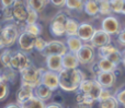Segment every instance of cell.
Instances as JSON below:
<instances>
[{"instance_id":"7dc6e473","label":"cell","mask_w":125,"mask_h":108,"mask_svg":"<svg viewBox=\"0 0 125 108\" xmlns=\"http://www.w3.org/2000/svg\"><path fill=\"white\" fill-rule=\"evenodd\" d=\"M43 2L45 4H47V3H50V2H51V0H43Z\"/></svg>"},{"instance_id":"277c9868","label":"cell","mask_w":125,"mask_h":108,"mask_svg":"<svg viewBox=\"0 0 125 108\" xmlns=\"http://www.w3.org/2000/svg\"><path fill=\"white\" fill-rule=\"evenodd\" d=\"M102 86L97 82V80H83L81 82L79 86V90L77 92H80V93L84 94V95L89 96L92 100H99L100 95H101V92H102Z\"/></svg>"},{"instance_id":"ba28073f","label":"cell","mask_w":125,"mask_h":108,"mask_svg":"<svg viewBox=\"0 0 125 108\" xmlns=\"http://www.w3.org/2000/svg\"><path fill=\"white\" fill-rule=\"evenodd\" d=\"M67 52H68V48H67L66 43H64L62 41H50L47 42L45 49L41 54L46 58L47 56H53V55L64 56Z\"/></svg>"},{"instance_id":"681fc988","label":"cell","mask_w":125,"mask_h":108,"mask_svg":"<svg viewBox=\"0 0 125 108\" xmlns=\"http://www.w3.org/2000/svg\"><path fill=\"white\" fill-rule=\"evenodd\" d=\"M2 27H3V26H1V24H0V34H1V32H2Z\"/></svg>"},{"instance_id":"f6af8a7d","label":"cell","mask_w":125,"mask_h":108,"mask_svg":"<svg viewBox=\"0 0 125 108\" xmlns=\"http://www.w3.org/2000/svg\"><path fill=\"white\" fill-rule=\"evenodd\" d=\"M122 65L125 68V49L122 51Z\"/></svg>"},{"instance_id":"2e32d148","label":"cell","mask_w":125,"mask_h":108,"mask_svg":"<svg viewBox=\"0 0 125 108\" xmlns=\"http://www.w3.org/2000/svg\"><path fill=\"white\" fill-rule=\"evenodd\" d=\"M95 32H97V30L94 28V26H93L92 24L83 22V23H80L77 36L79 37L84 44H87V43L90 44L91 39H92V37H93V35H94Z\"/></svg>"},{"instance_id":"83f0119b","label":"cell","mask_w":125,"mask_h":108,"mask_svg":"<svg viewBox=\"0 0 125 108\" xmlns=\"http://www.w3.org/2000/svg\"><path fill=\"white\" fill-rule=\"evenodd\" d=\"M23 31L29 34H32L36 37H40V35L42 34L43 32V28H42V25L39 23H35V24H28V25H24Z\"/></svg>"},{"instance_id":"5b68a950","label":"cell","mask_w":125,"mask_h":108,"mask_svg":"<svg viewBox=\"0 0 125 108\" xmlns=\"http://www.w3.org/2000/svg\"><path fill=\"white\" fill-rule=\"evenodd\" d=\"M31 65H32V61L26 52L22 50H17L13 52L12 60H11V69H13L15 72L23 71Z\"/></svg>"},{"instance_id":"6da1fadb","label":"cell","mask_w":125,"mask_h":108,"mask_svg":"<svg viewBox=\"0 0 125 108\" xmlns=\"http://www.w3.org/2000/svg\"><path fill=\"white\" fill-rule=\"evenodd\" d=\"M83 80H86V74L81 70L64 69L59 73V89L65 92L78 91Z\"/></svg>"},{"instance_id":"7c38bea8","label":"cell","mask_w":125,"mask_h":108,"mask_svg":"<svg viewBox=\"0 0 125 108\" xmlns=\"http://www.w3.org/2000/svg\"><path fill=\"white\" fill-rule=\"evenodd\" d=\"M77 57L79 60L80 65H90L93 62L95 57V52H94V48L90 45V44H84L82 46V48L77 52Z\"/></svg>"},{"instance_id":"603a6c76","label":"cell","mask_w":125,"mask_h":108,"mask_svg":"<svg viewBox=\"0 0 125 108\" xmlns=\"http://www.w3.org/2000/svg\"><path fill=\"white\" fill-rule=\"evenodd\" d=\"M80 23H78V21H76L75 19L68 17L65 24L66 27V36L70 37V36H77L78 35V30H79Z\"/></svg>"},{"instance_id":"8d00e7d4","label":"cell","mask_w":125,"mask_h":108,"mask_svg":"<svg viewBox=\"0 0 125 108\" xmlns=\"http://www.w3.org/2000/svg\"><path fill=\"white\" fill-rule=\"evenodd\" d=\"M46 45H47V42H46L45 39L42 38V37H37V39H36V44H35V49H36L37 51L42 52L44 49H45Z\"/></svg>"},{"instance_id":"ee69618b","label":"cell","mask_w":125,"mask_h":108,"mask_svg":"<svg viewBox=\"0 0 125 108\" xmlns=\"http://www.w3.org/2000/svg\"><path fill=\"white\" fill-rule=\"evenodd\" d=\"M4 108H21L20 105L18 103H11V104H8Z\"/></svg>"},{"instance_id":"1f68e13d","label":"cell","mask_w":125,"mask_h":108,"mask_svg":"<svg viewBox=\"0 0 125 108\" xmlns=\"http://www.w3.org/2000/svg\"><path fill=\"white\" fill-rule=\"evenodd\" d=\"M3 71V75H4V79H6L7 83H13L17 78V72L14 71L13 69L11 68H3L2 69Z\"/></svg>"},{"instance_id":"52a82bcc","label":"cell","mask_w":125,"mask_h":108,"mask_svg":"<svg viewBox=\"0 0 125 108\" xmlns=\"http://www.w3.org/2000/svg\"><path fill=\"white\" fill-rule=\"evenodd\" d=\"M98 55H99L100 58L109 59L116 66H119V63L122 62V52L115 46L111 45V44L108 46L99 48L98 49Z\"/></svg>"},{"instance_id":"5bb4252c","label":"cell","mask_w":125,"mask_h":108,"mask_svg":"<svg viewBox=\"0 0 125 108\" xmlns=\"http://www.w3.org/2000/svg\"><path fill=\"white\" fill-rule=\"evenodd\" d=\"M111 44V35L108 34L106 32H104L103 30H97V32L94 33L92 39L90 42V45L93 48H101L104 46H108Z\"/></svg>"},{"instance_id":"f35d334b","label":"cell","mask_w":125,"mask_h":108,"mask_svg":"<svg viewBox=\"0 0 125 108\" xmlns=\"http://www.w3.org/2000/svg\"><path fill=\"white\" fill-rule=\"evenodd\" d=\"M117 43L122 46H125V27H123L117 34Z\"/></svg>"},{"instance_id":"7402d4cb","label":"cell","mask_w":125,"mask_h":108,"mask_svg":"<svg viewBox=\"0 0 125 108\" xmlns=\"http://www.w3.org/2000/svg\"><path fill=\"white\" fill-rule=\"evenodd\" d=\"M117 66L110 61L109 59L100 58L99 61L97 62V72H114L116 70Z\"/></svg>"},{"instance_id":"484cf974","label":"cell","mask_w":125,"mask_h":108,"mask_svg":"<svg viewBox=\"0 0 125 108\" xmlns=\"http://www.w3.org/2000/svg\"><path fill=\"white\" fill-rule=\"evenodd\" d=\"M13 52L10 48H6L0 54V62L3 66V68H11V60H12Z\"/></svg>"},{"instance_id":"e0dca14e","label":"cell","mask_w":125,"mask_h":108,"mask_svg":"<svg viewBox=\"0 0 125 108\" xmlns=\"http://www.w3.org/2000/svg\"><path fill=\"white\" fill-rule=\"evenodd\" d=\"M45 62H46V68L50 71L61 73L64 70V67H62V56H58V55L47 56Z\"/></svg>"},{"instance_id":"d6a6232c","label":"cell","mask_w":125,"mask_h":108,"mask_svg":"<svg viewBox=\"0 0 125 108\" xmlns=\"http://www.w3.org/2000/svg\"><path fill=\"white\" fill-rule=\"evenodd\" d=\"M1 20L4 22L13 21V14H12V8H2L1 13H0Z\"/></svg>"},{"instance_id":"9a60e30c","label":"cell","mask_w":125,"mask_h":108,"mask_svg":"<svg viewBox=\"0 0 125 108\" xmlns=\"http://www.w3.org/2000/svg\"><path fill=\"white\" fill-rule=\"evenodd\" d=\"M95 80L102 86V89H111L116 82V75L114 72H97Z\"/></svg>"},{"instance_id":"cb8c5ba5","label":"cell","mask_w":125,"mask_h":108,"mask_svg":"<svg viewBox=\"0 0 125 108\" xmlns=\"http://www.w3.org/2000/svg\"><path fill=\"white\" fill-rule=\"evenodd\" d=\"M83 11L90 17H95L99 14V4L98 0H84Z\"/></svg>"},{"instance_id":"ab89813d","label":"cell","mask_w":125,"mask_h":108,"mask_svg":"<svg viewBox=\"0 0 125 108\" xmlns=\"http://www.w3.org/2000/svg\"><path fill=\"white\" fill-rule=\"evenodd\" d=\"M111 96H113V95L111 94L110 90H108V89H103V90H102V92H101V95H100V98H99V100H98V102L104 100H106V98L111 97Z\"/></svg>"},{"instance_id":"f546056e","label":"cell","mask_w":125,"mask_h":108,"mask_svg":"<svg viewBox=\"0 0 125 108\" xmlns=\"http://www.w3.org/2000/svg\"><path fill=\"white\" fill-rule=\"evenodd\" d=\"M119 105L120 103L117 102L115 96H111V97L106 98V100L99 102L100 108H119Z\"/></svg>"},{"instance_id":"d4e9b609","label":"cell","mask_w":125,"mask_h":108,"mask_svg":"<svg viewBox=\"0 0 125 108\" xmlns=\"http://www.w3.org/2000/svg\"><path fill=\"white\" fill-rule=\"evenodd\" d=\"M20 107L21 108H46V104L45 102L39 100L35 96H33L32 98L28 100L26 102L20 104Z\"/></svg>"},{"instance_id":"3957f363","label":"cell","mask_w":125,"mask_h":108,"mask_svg":"<svg viewBox=\"0 0 125 108\" xmlns=\"http://www.w3.org/2000/svg\"><path fill=\"white\" fill-rule=\"evenodd\" d=\"M21 33L19 32L18 25L15 23H6L2 27V32L0 34L2 42H3L6 48H10L18 43V39Z\"/></svg>"},{"instance_id":"d590c367","label":"cell","mask_w":125,"mask_h":108,"mask_svg":"<svg viewBox=\"0 0 125 108\" xmlns=\"http://www.w3.org/2000/svg\"><path fill=\"white\" fill-rule=\"evenodd\" d=\"M9 95V83H0V102L4 100Z\"/></svg>"},{"instance_id":"f1b7e54d","label":"cell","mask_w":125,"mask_h":108,"mask_svg":"<svg viewBox=\"0 0 125 108\" xmlns=\"http://www.w3.org/2000/svg\"><path fill=\"white\" fill-rule=\"evenodd\" d=\"M98 4H99V14L110 17L112 12L110 0H98Z\"/></svg>"},{"instance_id":"4316f807","label":"cell","mask_w":125,"mask_h":108,"mask_svg":"<svg viewBox=\"0 0 125 108\" xmlns=\"http://www.w3.org/2000/svg\"><path fill=\"white\" fill-rule=\"evenodd\" d=\"M65 7L69 10L81 12V11H83L84 8V0H66V6Z\"/></svg>"},{"instance_id":"60d3db41","label":"cell","mask_w":125,"mask_h":108,"mask_svg":"<svg viewBox=\"0 0 125 108\" xmlns=\"http://www.w3.org/2000/svg\"><path fill=\"white\" fill-rule=\"evenodd\" d=\"M0 1H1L2 8H12L17 0H0Z\"/></svg>"},{"instance_id":"30bf717a","label":"cell","mask_w":125,"mask_h":108,"mask_svg":"<svg viewBox=\"0 0 125 108\" xmlns=\"http://www.w3.org/2000/svg\"><path fill=\"white\" fill-rule=\"evenodd\" d=\"M36 39H37L36 36L22 31L19 39H18V46H19L20 50H22V51L30 52L31 50H33V48H35Z\"/></svg>"},{"instance_id":"4fadbf2b","label":"cell","mask_w":125,"mask_h":108,"mask_svg":"<svg viewBox=\"0 0 125 108\" xmlns=\"http://www.w3.org/2000/svg\"><path fill=\"white\" fill-rule=\"evenodd\" d=\"M101 27L108 34L115 35V34H119L120 31H121V24H120L119 20L116 17L110 15V17H106L102 20Z\"/></svg>"},{"instance_id":"836d02e7","label":"cell","mask_w":125,"mask_h":108,"mask_svg":"<svg viewBox=\"0 0 125 108\" xmlns=\"http://www.w3.org/2000/svg\"><path fill=\"white\" fill-rule=\"evenodd\" d=\"M124 1H125V0H110L112 12L122 13V10H123V6H124Z\"/></svg>"},{"instance_id":"ac0fdd59","label":"cell","mask_w":125,"mask_h":108,"mask_svg":"<svg viewBox=\"0 0 125 108\" xmlns=\"http://www.w3.org/2000/svg\"><path fill=\"white\" fill-rule=\"evenodd\" d=\"M79 66L80 62L78 60V57L76 54L68 51L67 54H65L62 56V67H64V69L73 70V69H78Z\"/></svg>"},{"instance_id":"7a4b0ae2","label":"cell","mask_w":125,"mask_h":108,"mask_svg":"<svg viewBox=\"0 0 125 108\" xmlns=\"http://www.w3.org/2000/svg\"><path fill=\"white\" fill-rule=\"evenodd\" d=\"M43 68H36L34 65H31L23 71L20 72L21 74V85H26L32 89H35L41 84L42 74H43Z\"/></svg>"},{"instance_id":"8fae6325","label":"cell","mask_w":125,"mask_h":108,"mask_svg":"<svg viewBox=\"0 0 125 108\" xmlns=\"http://www.w3.org/2000/svg\"><path fill=\"white\" fill-rule=\"evenodd\" d=\"M41 83L47 86L48 89H51L53 92L56 91L59 89V73L44 69Z\"/></svg>"},{"instance_id":"44dd1931","label":"cell","mask_w":125,"mask_h":108,"mask_svg":"<svg viewBox=\"0 0 125 108\" xmlns=\"http://www.w3.org/2000/svg\"><path fill=\"white\" fill-rule=\"evenodd\" d=\"M52 95H53L52 90L48 89L47 86H45V85L42 84V83L34 89V96L37 97L39 100H43V102H46V100H51Z\"/></svg>"},{"instance_id":"8992f818","label":"cell","mask_w":125,"mask_h":108,"mask_svg":"<svg viewBox=\"0 0 125 108\" xmlns=\"http://www.w3.org/2000/svg\"><path fill=\"white\" fill-rule=\"evenodd\" d=\"M67 15L62 12H58L54 17L52 19L50 24V31L51 34L54 35L56 37L59 36H64L66 35V27H65V24L67 21Z\"/></svg>"},{"instance_id":"7bdbcfd3","label":"cell","mask_w":125,"mask_h":108,"mask_svg":"<svg viewBox=\"0 0 125 108\" xmlns=\"http://www.w3.org/2000/svg\"><path fill=\"white\" fill-rule=\"evenodd\" d=\"M46 108H64V107L59 103H51V104L46 105Z\"/></svg>"},{"instance_id":"bcb514c9","label":"cell","mask_w":125,"mask_h":108,"mask_svg":"<svg viewBox=\"0 0 125 108\" xmlns=\"http://www.w3.org/2000/svg\"><path fill=\"white\" fill-rule=\"evenodd\" d=\"M3 48H6V46H4V44H3V42H2L1 37H0V50L3 49Z\"/></svg>"},{"instance_id":"e575fe53","label":"cell","mask_w":125,"mask_h":108,"mask_svg":"<svg viewBox=\"0 0 125 108\" xmlns=\"http://www.w3.org/2000/svg\"><path fill=\"white\" fill-rule=\"evenodd\" d=\"M37 20H39V12H36V11H34V10H32V9L29 8L28 9V20H26L25 25H28V24L37 23Z\"/></svg>"},{"instance_id":"c3c4849f","label":"cell","mask_w":125,"mask_h":108,"mask_svg":"<svg viewBox=\"0 0 125 108\" xmlns=\"http://www.w3.org/2000/svg\"><path fill=\"white\" fill-rule=\"evenodd\" d=\"M122 13L125 14V1H124V6H123V10H122Z\"/></svg>"},{"instance_id":"b9f144b4","label":"cell","mask_w":125,"mask_h":108,"mask_svg":"<svg viewBox=\"0 0 125 108\" xmlns=\"http://www.w3.org/2000/svg\"><path fill=\"white\" fill-rule=\"evenodd\" d=\"M51 2H52L54 6L59 7V8L66 6V0H51Z\"/></svg>"},{"instance_id":"4dcf8cb0","label":"cell","mask_w":125,"mask_h":108,"mask_svg":"<svg viewBox=\"0 0 125 108\" xmlns=\"http://www.w3.org/2000/svg\"><path fill=\"white\" fill-rule=\"evenodd\" d=\"M25 3L29 8L34 10V11H36V12L43 11L44 7L46 6V4L43 2V0H25Z\"/></svg>"},{"instance_id":"ffe728a7","label":"cell","mask_w":125,"mask_h":108,"mask_svg":"<svg viewBox=\"0 0 125 108\" xmlns=\"http://www.w3.org/2000/svg\"><path fill=\"white\" fill-rule=\"evenodd\" d=\"M66 45L68 48V51L73 52V54H77L84 44L78 36H70L66 38Z\"/></svg>"},{"instance_id":"74e56055","label":"cell","mask_w":125,"mask_h":108,"mask_svg":"<svg viewBox=\"0 0 125 108\" xmlns=\"http://www.w3.org/2000/svg\"><path fill=\"white\" fill-rule=\"evenodd\" d=\"M115 97H116L117 102L120 103V105H122V106L125 107V89L122 90V91H120V92H117Z\"/></svg>"},{"instance_id":"d6986e66","label":"cell","mask_w":125,"mask_h":108,"mask_svg":"<svg viewBox=\"0 0 125 108\" xmlns=\"http://www.w3.org/2000/svg\"><path fill=\"white\" fill-rule=\"evenodd\" d=\"M33 96H34V89L26 86V85H21V87L17 93V103L20 105L30 98H32Z\"/></svg>"},{"instance_id":"9c48e42d","label":"cell","mask_w":125,"mask_h":108,"mask_svg":"<svg viewBox=\"0 0 125 108\" xmlns=\"http://www.w3.org/2000/svg\"><path fill=\"white\" fill-rule=\"evenodd\" d=\"M28 6L23 0H17L14 6L12 7V14L13 21H15V24L26 23L28 20Z\"/></svg>"}]
</instances>
